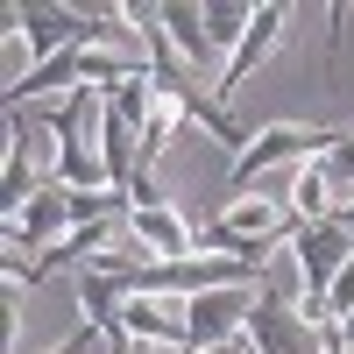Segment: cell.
I'll list each match as a JSON object with an SVG mask.
<instances>
[{"label":"cell","instance_id":"4fadbf2b","mask_svg":"<svg viewBox=\"0 0 354 354\" xmlns=\"http://www.w3.org/2000/svg\"><path fill=\"white\" fill-rule=\"evenodd\" d=\"M326 170H333V185H340V192H354V128H340V142H333Z\"/></svg>","mask_w":354,"mask_h":354},{"label":"cell","instance_id":"5bb4252c","mask_svg":"<svg viewBox=\"0 0 354 354\" xmlns=\"http://www.w3.org/2000/svg\"><path fill=\"white\" fill-rule=\"evenodd\" d=\"M347 312H354V262H347V270H340V283L326 290V326H340Z\"/></svg>","mask_w":354,"mask_h":354},{"label":"cell","instance_id":"8992f818","mask_svg":"<svg viewBox=\"0 0 354 354\" xmlns=\"http://www.w3.org/2000/svg\"><path fill=\"white\" fill-rule=\"evenodd\" d=\"M121 333H128V340H149V347H170V354H192V333H185V298H128Z\"/></svg>","mask_w":354,"mask_h":354},{"label":"cell","instance_id":"7c38bea8","mask_svg":"<svg viewBox=\"0 0 354 354\" xmlns=\"http://www.w3.org/2000/svg\"><path fill=\"white\" fill-rule=\"evenodd\" d=\"M50 354H106V326H93V319H78V326L57 340Z\"/></svg>","mask_w":354,"mask_h":354},{"label":"cell","instance_id":"30bf717a","mask_svg":"<svg viewBox=\"0 0 354 354\" xmlns=\"http://www.w3.org/2000/svg\"><path fill=\"white\" fill-rule=\"evenodd\" d=\"M170 93H177V100H185V121H192V128H205V135H213V142H220V149H227V156H241V149H248V142H255V135H248L241 121H234V113H227L220 100H205V93H198V85H192V78H185V85H170Z\"/></svg>","mask_w":354,"mask_h":354},{"label":"cell","instance_id":"52a82bcc","mask_svg":"<svg viewBox=\"0 0 354 354\" xmlns=\"http://www.w3.org/2000/svg\"><path fill=\"white\" fill-rule=\"evenodd\" d=\"M156 21H163V36H170V50H177L185 71L220 64L213 43H205V0H156Z\"/></svg>","mask_w":354,"mask_h":354},{"label":"cell","instance_id":"e0dca14e","mask_svg":"<svg viewBox=\"0 0 354 354\" xmlns=\"http://www.w3.org/2000/svg\"><path fill=\"white\" fill-rule=\"evenodd\" d=\"M326 354H347V347H340V340H333V326H326Z\"/></svg>","mask_w":354,"mask_h":354},{"label":"cell","instance_id":"3957f363","mask_svg":"<svg viewBox=\"0 0 354 354\" xmlns=\"http://www.w3.org/2000/svg\"><path fill=\"white\" fill-rule=\"evenodd\" d=\"M248 340H255V354H326V326H319L290 290H277L270 277H262V290H255Z\"/></svg>","mask_w":354,"mask_h":354},{"label":"cell","instance_id":"7a4b0ae2","mask_svg":"<svg viewBox=\"0 0 354 354\" xmlns=\"http://www.w3.org/2000/svg\"><path fill=\"white\" fill-rule=\"evenodd\" d=\"M333 142H340V128L270 121V128H255V142L227 163V192H234V198H248L255 177H270V170H283V163H290V170H298V163H326V156H333Z\"/></svg>","mask_w":354,"mask_h":354},{"label":"cell","instance_id":"ba28073f","mask_svg":"<svg viewBox=\"0 0 354 354\" xmlns=\"http://www.w3.org/2000/svg\"><path fill=\"white\" fill-rule=\"evenodd\" d=\"M283 21H290V8H277V0H270V8H255V28L241 36V50H234V57H227V71H220V93H227V100L241 93V85L255 78V64H262V57L277 50V36H283Z\"/></svg>","mask_w":354,"mask_h":354},{"label":"cell","instance_id":"277c9868","mask_svg":"<svg viewBox=\"0 0 354 354\" xmlns=\"http://www.w3.org/2000/svg\"><path fill=\"white\" fill-rule=\"evenodd\" d=\"M255 290H262V283H227V290H198V298H185V333H192V347H234V340L248 333Z\"/></svg>","mask_w":354,"mask_h":354},{"label":"cell","instance_id":"9a60e30c","mask_svg":"<svg viewBox=\"0 0 354 354\" xmlns=\"http://www.w3.org/2000/svg\"><path fill=\"white\" fill-rule=\"evenodd\" d=\"M333 340H340V347L354 354V312H347V319H340V326H333Z\"/></svg>","mask_w":354,"mask_h":354},{"label":"cell","instance_id":"8fae6325","mask_svg":"<svg viewBox=\"0 0 354 354\" xmlns=\"http://www.w3.org/2000/svg\"><path fill=\"white\" fill-rule=\"evenodd\" d=\"M248 28H255V0H205V43H213L220 71H227V57L241 50Z\"/></svg>","mask_w":354,"mask_h":354},{"label":"cell","instance_id":"5b68a950","mask_svg":"<svg viewBox=\"0 0 354 354\" xmlns=\"http://www.w3.org/2000/svg\"><path fill=\"white\" fill-rule=\"evenodd\" d=\"M71 227H78V220H71V192H64V185H43V192L8 220V255H15V262H28V255L43 262L57 241H71Z\"/></svg>","mask_w":354,"mask_h":354},{"label":"cell","instance_id":"2e32d148","mask_svg":"<svg viewBox=\"0 0 354 354\" xmlns=\"http://www.w3.org/2000/svg\"><path fill=\"white\" fill-rule=\"evenodd\" d=\"M333 220H340V227H347V234H354V192H347V198H340V213H333Z\"/></svg>","mask_w":354,"mask_h":354},{"label":"cell","instance_id":"9c48e42d","mask_svg":"<svg viewBox=\"0 0 354 354\" xmlns=\"http://www.w3.org/2000/svg\"><path fill=\"white\" fill-rule=\"evenodd\" d=\"M340 198H347V192L333 185V170H326V163H298V170L283 177V205H290L305 227H312V220H333V213H340Z\"/></svg>","mask_w":354,"mask_h":354},{"label":"cell","instance_id":"6da1fadb","mask_svg":"<svg viewBox=\"0 0 354 354\" xmlns=\"http://www.w3.org/2000/svg\"><path fill=\"white\" fill-rule=\"evenodd\" d=\"M50 135H57V185L64 192H113L106 156H100V135H106V93L100 85H78V93L57 100Z\"/></svg>","mask_w":354,"mask_h":354}]
</instances>
